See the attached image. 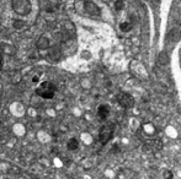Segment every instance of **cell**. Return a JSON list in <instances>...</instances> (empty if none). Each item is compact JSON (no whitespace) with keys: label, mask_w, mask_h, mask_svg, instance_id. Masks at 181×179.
I'll return each instance as SVG.
<instances>
[{"label":"cell","mask_w":181,"mask_h":179,"mask_svg":"<svg viewBox=\"0 0 181 179\" xmlns=\"http://www.w3.org/2000/svg\"><path fill=\"white\" fill-rule=\"evenodd\" d=\"M67 147H68V150H70V151H75V150H78V148H79V141L75 137H72V139L68 140Z\"/></svg>","instance_id":"ba28073f"},{"label":"cell","mask_w":181,"mask_h":179,"mask_svg":"<svg viewBox=\"0 0 181 179\" xmlns=\"http://www.w3.org/2000/svg\"><path fill=\"white\" fill-rule=\"evenodd\" d=\"M108 112H110V108H108V106H106V104H102V106H100V107L98 108V115H99L101 119H106L107 115H108Z\"/></svg>","instance_id":"52a82bcc"},{"label":"cell","mask_w":181,"mask_h":179,"mask_svg":"<svg viewBox=\"0 0 181 179\" xmlns=\"http://www.w3.org/2000/svg\"><path fill=\"white\" fill-rule=\"evenodd\" d=\"M3 65H4V59H3V55L0 54V70L3 69Z\"/></svg>","instance_id":"30bf717a"},{"label":"cell","mask_w":181,"mask_h":179,"mask_svg":"<svg viewBox=\"0 0 181 179\" xmlns=\"http://www.w3.org/2000/svg\"><path fill=\"white\" fill-rule=\"evenodd\" d=\"M119 103H121V106H123V107H126V108H128V107H132L133 106V98H132V96H130V95H127V93H125V95H122L119 97Z\"/></svg>","instance_id":"5b68a950"},{"label":"cell","mask_w":181,"mask_h":179,"mask_svg":"<svg viewBox=\"0 0 181 179\" xmlns=\"http://www.w3.org/2000/svg\"><path fill=\"white\" fill-rule=\"evenodd\" d=\"M112 134H113V127L112 125H105L101 128L100 130V134H99V139L102 144H106L111 137H112Z\"/></svg>","instance_id":"3957f363"},{"label":"cell","mask_w":181,"mask_h":179,"mask_svg":"<svg viewBox=\"0 0 181 179\" xmlns=\"http://www.w3.org/2000/svg\"><path fill=\"white\" fill-rule=\"evenodd\" d=\"M36 46H37V48H38L40 50H47V49H49V47H51L49 38L46 37V36H41V37L37 39Z\"/></svg>","instance_id":"277c9868"},{"label":"cell","mask_w":181,"mask_h":179,"mask_svg":"<svg viewBox=\"0 0 181 179\" xmlns=\"http://www.w3.org/2000/svg\"><path fill=\"white\" fill-rule=\"evenodd\" d=\"M55 85L51 81H43L36 87V95L44 100H51L55 95Z\"/></svg>","instance_id":"6da1fadb"},{"label":"cell","mask_w":181,"mask_h":179,"mask_svg":"<svg viewBox=\"0 0 181 179\" xmlns=\"http://www.w3.org/2000/svg\"><path fill=\"white\" fill-rule=\"evenodd\" d=\"M85 10L90 15H99V12H100L99 11V8L94 3H91V2H86L85 3Z\"/></svg>","instance_id":"8992f818"},{"label":"cell","mask_w":181,"mask_h":179,"mask_svg":"<svg viewBox=\"0 0 181 179\" xmlns=\"http://www.w3.org/2000/svg\"><path fill=\"white\" fill-rule=\"evenodd\" d=\"M11 8L19 16H27L32 10L30 0H11Z\"/></svg>","instance_id":"7a4b0ae2"},{"label":"cell","mask_w":181,"mask_h":179,"mask_svg":"<svg viewBox=\"0 0 181 179\" xmlns=\"http://www.w3.org/2000/svg\"><path fill=\"white\" fill-rule=\"evenodd\" d=\"M25 21H22V20H15L14 21V23H12V26H14V28L15 29H22L23 27H25Z\"/></svg>","instance_id":"9c48e42d"}]
</instances>
